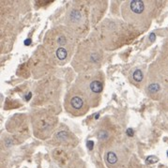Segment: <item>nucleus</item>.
I'll list each match as a JSON object with an SVG mask.
<instances>
[{"label": "nucleus", "mask_w": 168, "mask_h": 168, "mask_svg": "<svg viewBox=\"0 0 168 168\" xmlns=\"http://www.w3.org/2000/svg\"><path fill=\"white\" fill-rule=\"evenodd\" d=\"M69 104L71 112L74 113L75 115H83L87 110V106H85L84 100L79 96H72L70 100Z\"/></svg>", "instance_id": "nucleus-1"}, {"label": "nucleus", "mask_w": 168, "mask_h": 168, "mask_svg": "<svg viewBox=\"0 0 168 168\" xmlns=\"http://www.w3.org/2000/svg\"><path fill=\"white\" fill-rule=\"evenodd\" d=\"M130 7H131L132 11L136 14H141L145 10L144 2L140 1V0H133V1H131Z\"/></svg>", "instance_id": "nucleus-2"}, {"label": "nucleus", "mask_w": 168, "mask_h": 168, "mask_svg": "<svg viewBox=\"0 0 168 168\" xmlns=\"http://www.w3.org/2000/svg\"><path fill=\"white\" fill-rule=\"evenodd\" d=\"M90 89L92 90L94 93H100L103 89V85L100 81L94 80L91 82V84H90Z\"/></svg>", "instance_id": "nucleus-3"}, {"label": "nucleus", "mask_w": 168, "mask_h": 168, "mask_svg": "<svg viewBox=\"0 0 168 168\" xmlns=\"http://www.w3.org/2000/svg\"><path fill=\"white\" fill-rule=\"evenodd\" d=\"M107 161H108V163L110 164H115V163H117V156L116 155L114 152H109V153L107 154Z\"/></svg>", "instance_id": "nucleus-4"}, {"label": "nucleus", "mask_w": 168, "mask_h": 168, "mask_svg": "<svg viewBox=\"0 0 168 168\" xmlns=\"http://www.w3.org/2000/svg\"><path fill=\"white\" fill-rule=\"evenodd\" d=\"M56 56L60 60H64L67 57V51L64 48H58L56 51Z\"/></svg>", "instance_id": "nucleus-5"}, {"label": "nucleus", "mask_w": 168, "mask_h": 168, "mask_svg": "<svg viewBox=\"0 0 168 168\" xmlns=\"http://www.w3.org/2000/svg\"><path fill=\"white\" fill-rule=\"evenodd\" d=\"M133 79H134V81H136V82H141L142 79H143V73H142L141 71H140V70H136V71L133 72Z\"/></svg>", "instance_id": "nucleus-6"}, {"label": "nucleus", "mask_w": 168, "mask_h": 168, "mask_svg": "<svg viewBox=\"0 0 168 168\" xmlns=\"http://www.w3.org/2000/svg\"><path fill=\"white\" fill-rule=\"evenodd\" d=\"M148 90L150 91L151 93H155L160 90V85H159L158 84H151L148 87Z\"/></svg>", "instance_id": "nucleus-7"}, {"label": "nucleus", "mask_w": 168, "mask_h": 168, "mask_svg": "<svg viewBox=\"0 0 168 168\" xmlns=\"http://www.w3.org/2000/svg\"><path fill=\"white\" fill-rule=\"evenodd\" d=\"M159 161V159L155 156H148V158L146 159V163L148 164H152V163H156L157 161Z\"/></svg>", "instance_id": "nucleus-8"}, {"label": "nucleus", "mask_w": 168, "mask_h": 168, "mask_svg": "<svg viewBox=\"0 0 168 168\" xmlns=\"http://www.w3.org/2000/svg\"><path fill=\"white\" fill-rule=\"evenodd\" d=\"M107 137H108V133L106 132H100L98 134V138L100 140H105L107 139Z\"/></svg>", "instance_id": "nucleus-9"}, {"label": "nucleus", "mask_w": 168, "mask_h": 168, "mask_svg": "<svg viewBox=\"0 0 168 168\" xmlns=\"http://www.w3.org/2000/svg\"><path fill=\"white\" fill-rule=\"evenodd\" d=\"M57 42H58L60 45L66 44V39L64 38L63 36H60V37H58V39H57Z\"/></svg>", "instance_id": "nucleus-10"}, {"label": "nucleus", "mask_w": 168, "mask_h": 168, "mask_svg": "<svg viewBox=\"0 0 168 168\" xmlns=\"http://www.w3.org/2000/svg\"><path fill=\"white\" fill-rule=\"evenodd\" d=\"M67 137V133L66 132H61L57 134V138L59 139H62V140H65Z\"/></svg>", "instance_id": "nucleus-11"}, {"label": "nucleus", "mask_w": 168, "mask_h": 168, "mask_svg": "<svg viewBox=\"0 0 168 168\" xmlns=\"http://www.w3.org/2000/svg\"><path fill=\"white\" fill-rule=\"evenodd\" d=\"M72 17L73 18V19H75V20H79V18H80V14H79V12H72Z\"/></svg>", "instance_id": "nucleus-12"}, {"label": "nucleus", "mask_w": 168, "mask_h": 168, "mask_svg": "<svg viewBox=\"0 0 168 168\" xmlns=\"http://www.w3.org/2000/svg\"><path fill=\"white\" fill-rule=\"evenodd\" d=\"M87 145V148H89V150H92V149H93V146H94L93 141H88Z\"/></svg>", "instance_id": "nucleus-13"}, {"label": "nucleus", "mask_w": 168, "mask_h": 168, "mask_svg": "<svg viewBox=\"0 0 168 168\" xmlns=\"http://www.w3.org/2000/svg\"><path fill=\"white\" fill-rule=\"evenodd\" d=\"M155 39H156V36H155L154 33H152V34H150V36H149V39H150L151 42H153L155 41Z\"/></svg>", "instance_id": "nucleus-14"}, {"label": "nucleus", "mask_w": 168, "mask_h": 168, "mask_svg": "<svg viewBox=\"0 0 168 168\" xmlns=\"http://www.w3.org/2000/svg\"><path fill=\"white\" fill-rule=\"evenodd\" d=\"M127 133H128V135L129 136H133V129H128L127 130Z\"/></svg>", "instance_id": "nucleus-15"}, {"label": "nucleus", "mask_w": 168, "mask_h": 168, "mask_svg": "<svg viewBox=\"0 0 168 168\" xmlns=\"http://www.w3.org/2000/svg\"><path fill=\"white\" fill-rule=\"evenodd\" d=\"M30 42H31V39H26V41H24V43H26V45H29Z\"/></svg>", "instance_id": "nucleus-16"}, {"label": "nucleus", "mask_w": 168, "mask_h": 168, "mask_svg": "<svg viewBox=\"0 0 168 168\" xmlns=\"http://www.w3.org/2000/svg\"><path fill=\"white\" fill-rule=\"evenodd\" d=\"M167 156H168V150H167Z\"/></svg>", "instance_id": "nucleus-17"}]
</instances>
